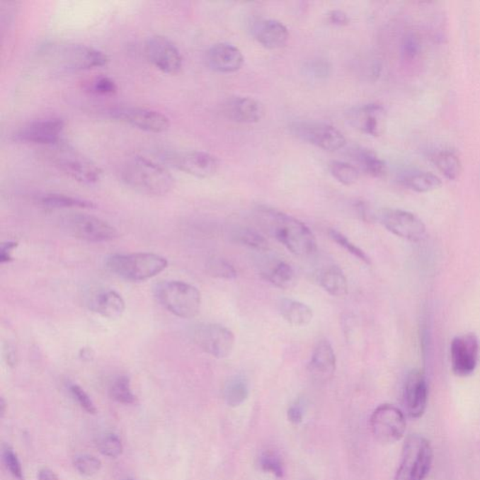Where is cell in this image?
I'll return each instance as SVG.
<instances>
[{"label":"cell","instance_id":"cell-16","mask_svg":"<svg viewBox=\"0 0 480 480\" xmlns=\"http://www.w3.org/2000/svg\"><path fill=\"white\" fill-rule=\"evenodd\" d=\"M166 159L179 171L199 178H211L219 167L218 159L205 152L170 153Z\"/></svg>","mask_w":480,"mask_h":480},{"label":"cell","instance_id":"cell-39","mask_svg":"<svg viewBox=\"0 0 480 480\" xmlns=\"http://www.w3.org/2000/svg\"><path fill=\"white\" fill-rule=\"evenodd\" d=\"M74 467L81 475L91 476L99 472L102 462L94 456H78L74 459Z\"/></svg>","mask_w":480,"mask_h":480},{"label":"cell","instance_id":"cell-12","mask_svg":"<svg viewBox=\"0 0 480 480\" xmlns=\"http://www.w3.org/2000/svg\"><path fill=\"white\" fill-rule=\"evenodd\" d=\"M478 337L468 333L454 338L450 345L451 369L459 377H467L476 371L479 361Z\"/></svg>","mask_w":480,"mask_h":480},{"label":"cell","instance_id":"cell-5","mask_svg":"<svg viewBox=\"0 0 480 480\" xmlns=\"http://www.w3.org/2000/svg\"><path fill=\"white\" fill-rule=\"evenodd\" d=\"M433 461L430 442L423 436L411 435L404 441L400 467L394 480H424Z\"/></svg>","mask_w":480,"mask_h":480},{"label":"cell","instance_id":"cell-46","mask_svg":"<svg viewBox=\"0 0 480 480\" xmlns=\"http://www.w3.org/2000/svg\"><path fill=\"white\" fill-rule=\"evenodd\" d=\"M287 416L289 421L292 422V423L299 424L302 421L303 409L299 403L295 404L289 407Z\"/></svg>","mask_w":480,"mask_h":480},{"label":"cell","instance_id":"cell-2","mask_svg":"<svg viewBox=\"0 0 480 480\" xmlns=\"http://www.w3.org/2000/svg\"><path fill=\"white\" fill-rule=\"evenodd\" d=\"M121 178L135 192L149 196L166 195L171 192L175 183L166 167L143 156H135L125 161Z\"/></svg>","mask_w":480,"mask_h":480},{"label":"cell","instance_id":"cell-37","mask_svg":"<svg viewBox=\"0 0 480 480\" xmlns=\"http://www.w3.org/2000/svg\"><path fill=\"white\" fill-rule=\"evenodd\" d=\"M328 234L329 238L333 240L334 242H336L341 247H343L344 250L348 251L349 253H351L355 258L360 260L361 262L365 263L367 265H371L370 257L360 247L355 245L351 240L347 239L343 234L334 229L329 231Z\"/></svg>","mask_w":480,"mask_h":480},{"label":"cell","instance_id":"cell-19","mask_svg":"<svg viewBox=\"0 0 480 480\" xmlns=\"http://www.w3.org/2000/svg\"><path fill=\"white\" fill-rule=\"evenodd\" d=\"M349 122L355 129L371 137H379L383 132L386 111L379 104H365L355 107L348 113Z\"/></svg>","mask_w":480,"mask_h":480},{"label":"cell","instance_id":"cell-8","mask_svg":"<svg viewBox=\"0 0 480 480\" xmlns=\"http://www.w3.org/2000/svg\"><path fill=\"white\" fill-rule=\"evenodd\" d=\"M371 429L379 443H396L406 432V418L397 407L392 404H382L372 413Z\"/></svg>","mask_w":480,"mask_h":480},{"label":"cell","instance_id":"cell-15","mask_svg":"<svg viewBox=\"0 0 480 480\" xmlns=\"http://www.w3.org/2000/svg\"><path fill=\"white\" fill-rule=\"evenodd\" d=\"M379 219L393 235L411 241L421 239L426 231L423 222L408 211L387 208L381 211Z\"/></svg>","mask_w":480,"mask_h":480},{"label":"cell","instance_id":"cell-48","mask_svg":"<svg viewBox=\"0 0 480 480\" xmlns=\"http://www.w3.org/2000/svg\"><path fill=\"white\" fill-rule=\"evenodd\" d=\"M38 480H59L57 478L56 474L48 469V468H43V469L40 470L39 474H38Z\"/></svg>","mask_w":480,"mask_h":480},{"label":"cell","instance_id":"cell-22","mask_svg":"<svg viewBox=\"0 0 480 480\" xmlns=\"http://www.w3.org/2000/svg\"><path fill=\"white\" fill-rule=\"evenodd\" d=\"M225 117L236 123L253 124L262 120L265 107L259 101L250 97H234L224 105Z\"/></svg>","mask_w":480,"mask_h":480},{"label":"cell","instance_id":"cell-43","mask_svg":"<svg viewBox=\"0 0 480 480\" xmlns=\"http://www.w3.org/2000/svg\"><path fill=\"white\" fill-rule=\"evenodd\" d=\"M2 455L3 461H4L6 467H7L11 475L20 480L23 479L21 464H20L19 459L13 450L10 447H5L3 448Z\"/></svg>","mask_w":480,"mask_h":480},{"label":"cell","instance_id":"cell-7","mask_svg":"<svg viewBox=\"0 0 480 480\" xmlns=\"http://www.w3.org/2000/svg\"><path fill=\"white\" fill-rule=\"evenodd\" d=\"M190 336L199 348L219 360L229 357L235 346V335L219 324H199L193 328Z\"/></svg>","mask_w":480,"mask_h":480},{"label":"cell","instance_id":"cell-31","mask_svg":"<svg viewBox=\"0 0 480 480\" xmlns=\"http://www.w3.org/2000/svg\"><path fill=\"white\" fill-rule=\"evenodd\" d=\"M224 395L228 406L231 407L241 406L247 400L248 396L247 382L240 377L230 379L225 384Z\"/></svg>","mask_w":480,"mask_h":480},{"label":"cell","instance_id":"cell-24","mask_svg":"<svg viewBox=\"0 0 480 480\" xmlns=\"http://www.w3.org/2000/svg\"><path fill=\"white\" fill-rule=\"evenodd\" d=\"M91 308L96 314L108 319H117L125 311V302L115 291H102L91 299Z\"/></svg>","mask_w":480,"mask_h":480},{"label":"cell","instance_id":"cell-29","mask_svg":"<svg viewBox=\"0 0 480 480\" xmlns=\"http://www.w3.org/2000/svg\"><path fill=\"white\" fill-rule=\"evenodd\" d=\"M354 158L360 166L367 175L372 178H381L386 176L387 164L381 160L372 150L363 149H355Z\"/></svg>","mask_w":480,"mask_h":480},{"label":"cell","instance_id":"cell-14","mask_svg":"<svg viewBox=\"0 0 480 480\" xmlns=\"http://www.w3.org/2000/svg\"><path fill=\"white\" fill-rule=\"evenodd\" d=\"M109 114L121 122L155 134L166 132L170 127L169 118L155 110L140 107H118L112 109Z\"/></svg>","mask_w":480,"mask_h":480},{"label":"cell","instance_id":"cell-50","mask_svg":"<svg viewBox=\"0 0 480 480\" xmlns=\"http://www.w3.org/2000/svg\"><path fill=\"white\" fill-rule=\"evenodd\" d=\"M126 480H134V479H126Z\"/></svg>","mask_w":480,"mask_h":480},{"label":"cell","instance_id":"cell-35","mask_svg":"<svg viewBox=\"0 0 480 480\" xmlns=\"http://www.w3.org/2000/svg\"><path fill=\"white\" fill-rule=\"evenodd\" d=\"M329 171L334 178L343 185H352L357 182L360 178V173L355 166L351 164L343 163V161H332L329 166Z\"/></svg>","mask_w":480,"mask_h":480},{"label":"cell","instance_id":"cell-6","mask_svg":"<svg viewBox=\"0 0 480 480\" xmlns=\"http://www.w3.org/2000/svg\"><path fill=\"white\" fill-rule=\"evenodd\" d=\"M52 160L60 171L80 183L96 184L102 179V169L96 164L65 144L55 149Z\"/></svg>","mask_w":480,"mask_h":480},{"label":"cell","instance_id":"cell-32","mask_svg":"<svg viewBox=\"0 0 480 480\" xmlns=\"http://www.w3.org/2000/svg\"><path fill=\"white\" fill-rule=\"evenodd\" d=\"M435 164L439 171L450 181L459 178L462 172V164L458 156L450 152H442L435 155Z\"/></svg>","mask_w":480,"mask_h":480},{"label":"cell","instance_id":"cell-30","mask_svg":"<svg viewBox=\"0 0 480 480\" xmlns=\"http://www.w3.org/2000/svg\"><path fill=\"white\" fill-rule=\"evenodd\" d=\"M404 186L416 193H430L442 186L441 179L429 172L412 173L403 178Z\"/></svg>","mask_w":480,"mask_h":480},{"label":"cell","instance_id":"cell-27","mask_svg":"<svg viewBox=\"0 0 480 480\" xmlns=\"http://www.w3.org/2000/svg\"><path fill=\"white\" fill-rule=\"evenodd\" d=\"M319 283L332 297H344L348 294V282L342 270L338 267H331L319 275Z\"/></svg>","mask_w":480,"mask_h":480},{"label":"cell","instance_id":"cell-10","mask_svg":"<svg viewBox=\"0 0 480 480\" xmlns=\"http://www.w3.org/2000/svg\"><path fill=\"white\" fill-rule=\"evenodd\" d=\"M144 54L156 68L167 74H176L183 67V57L168 38L155 35L144 43Z\"/></svg>","mask_w":480,"mask_h":480},{"label":"cell","instance_id":"cell-44","mask_svg":"<svg viewBox=\"0 0 480 480\" xmlns=\"http://www.w3.org/2000/svg\"><path fill=\"white\" fill-rule=\"evenodd\" d=\"M18 246L16 242L8 241L3 243L0 248V262L2 264L13 261V251Z\"/></svg>","mask_w":480,"mask_h":480},{"label":"cell","instance_id":"cell-20","mask_svg":"<svg viewBox=\"0 0 480 480\" xmlns=\"http://www.w3.org/2000/svg\"><path fill=\"white\" fill-rule=\"evenodd\" d=\"M337 360L333 347L326 340H321L312 352L308 371L311 377L317 382L328 381L336 371Z\"/></svg>","mask_w":480,"mask_h":480},{"label":"cell","instance_id":"cell-18","mask_svg":"<svg viewBox=\"0 0 480 480\" xmlns=\"http://www.w3.org/2000/svg\"><path fill=\"white\" fill-rule=\"evenodd\" d=\"M404 401L410 418L418 419L426 411L428 383L421 370H413L407 375L404 387Z\"/></svg>","mask_w":480,"mask_h":480},{"label":"cell","instance_id":"cell-21","mask_svg":"<svg viewBox=\"0 0 480 480\" xmlns=\"http://www.w3.org/2000/svg\"><path fill=\"white\" fill-rule=\"evenodd\" d=\"M207 63L213 71L221 74H232L242 67L244 57L235 45L218 43L208 49Z\"/></svg>","mask_w":480,"mask_h":480},{"label":"cell","instance_id":"cell-25","mask_svg":"<svg viewBox=\"0 0 480 480\" xmlns=\"http://www.w3.org/2000/svg\"><path fill=\"white\" fill-rule=\"evenodd\" d=\"M279 312L286 322L294 326H308L314 318V312L305 303L293 299H282L279 303Z\"/></svg>","mask_w":480,"mask_h":480},{"label":"cell","instance_id":"cell-34","mask_svg":"<svg viewBox=\"0 0 480 480\" xmlns=\"http://www.w3.org/2000/svg\"><path fill=\"white\" fill-rule=\"evenodd\" d=\"M232 236L236 242L244 245L246 247L261 251L268 250V240L261 234L256 230L251 229V228H238Z\"/></svg>","mask_w":480,"mask_h":480},{"label":"cell","instance_id":"cell-3","mask_svg":"<svg viewBox=\"0 0 480 480\" xmlns=\"http://www.w3.org/2000/svg\"><path fill=\"white\" fill-rule=\"evenodd\" d=\"M105 264L108 270L124 280L142 282L163 273L168 262L159 254L138 253L114 254L107 258Z\"/></svg>","mask_w":480,"mask_h":480},{"label":"cell","instance_id":"cell-36","mask_svg":"<svg viewBox=\"0 0 480 480\" xmlns=\"http://www.w3.org/2000/svg\"><path fill=\"white\" fill-rule=\"evenodd\" d=\"M208 274L214 278L222 280H234L236 277V270L233 265L222 258H211L207 264Z\"/></svg>","mask_w":480,"mask_h":480},{"label":"cell","instance_id":"cell-17","mask_svg":"<svg viewBox=\"0 0 480 480\" xmlns=\"http://www.w3.org/2000/svg\"><path fill=\"white\" fill-rule=\"evenodd\" d=\"M60 67L66 71H84L103 67L109 62L108 57L103 51L91 46L74 45L63 48L59 52Z\"/></svg>","mask_w":480,"mask_h":480},{"label":"cell","instance_id":"cell-28","mask_svg":"<svg viewBox=\"0 0 480 480\" xmlns=\"http://www.w3.org/2000/svg\"><path fill=\"white\" fill-rule=\"evenodd\" d=\"M37 203L45 208L59 210V208H95L94 203L74 196L62 193H46L37 198Z\"/></svg>","mask_w":480,"mask_h":480},{"label":"cell","instance_id":"cell-41","mask_svg":"<svg viewBox=\"0 0 480 480\" xmlns=\"http://www.w3.org/2000/svg\"><path fill=\"white\" fill-rule=\"evenodd\" d=\"M89 89L94 93L99 95H113L118 91L117 83L108 76L95 78L89 85Z\"/></svg>","mask_w":480,"mask_h":480},{"label":"cell","instance_id":"cell-9","mask_svg":"<svg viewBox=\"0 0 480 480\" xmlns=\"http://www.w3.org/2000/svg\"><path fill=\"white\" fill-rule=\"evenodd\" d=\"M64 224L71 235L84 241L107 242L118 236L115 227L89 214H71L65 219Z\"/></svg>","mask_w":480,"mask_h":480},{"label":"cell","instance_id":"cell-26","mask_svg":"<svg viewBox=\"0 0 480 480\" xmlns=\"http://www.w3.org/2000/svg\"><path fill=\"white\" fill-rule=\"evenodd\" d=\"M263 275L271 285L282 290L293 288L297 285V274L294 268L283 261L273 263Z\"/></svg>","mask_w":480,"mask_h":480},{"label":"cell","instance_id":"cell-38","mask_svg":"<svg viewBox=\"0 0 480 480\" xmlns=\"http://www.w3.org/2000/svg\"><path fill=\"white\" fill-rule=\"evenodd\" d=\"M259 467L265 472L273 474L278 479H282L285 473L282 459L273 451H265L260 456Z\"/></svg>","mask_w":480,"mask_h":480},{"label":"cell","instance_id":"cell-49","mask_svg":"<svg viewBox=\"0 0 480 480\" xmlns=\"http://www.w3.org/2000/svg\"><path fill=\"white\" fill-rule=\"evenodd\" d=\"M5 408H6L5 401L4 400H3V399H1V401H0V412H1V416H4Z\"/></svg>","mask_w":480,"mask_h":480},{"label":"cell","instance_id":"cell-11","mask_svg":"<svg viewBox=\"0 0 480 480\" xmlns=\"http://www.w3.org/2000/svg\"><path fill=\"white\" fill-rule=\"evenodd\" d=\"M297 137L328 152H336L346 144V139L335 127L325 123L297 122L291 126Z\"/></svg>","mask_w":480,"mask_h":480},{"label":"cell","instance_id":"cell-42","mask_svg":"<svg viewBox=\"0 0 480 480\" xmlns=\"http://www.w3.org/2000/svg\"><path fill=\"white\" fill-rule=\"evenodd\" d=\"M69 392H71L72 398L77 401V404L85 411L89 413H96L97 409L94 406L93 401H91V399L89 398V396L86 394L82 387L77 386V384H71L69 386Z\"/></svg>","mask_w":480,"mask_h":480},{"label":"cell","instance_id":"cell-23","mask_svg":"<svg viewBox=\"0 0 480 480\" xmlns=\"http://www.w3.org/2000/svg\"><path fill=\"white\" fill-rule=\"evenodd\" d=\"M253 34L257 42L265 48L280 49L289 39L287 28L277 20H262L254 25Z\"/></svg>","mask_w":480,"mask_h":480},{"label":"cell","instance_id":"cell-13","mask_svg":"<svg viewBox=\"0 0 480 480\" xmlns=\"http://www.w3.org/2000/svg\"><path fill=\"white\" fill-rule=\"evenodd\" d=\"M64 127L62 118H42L22 126L14 132L13 139L25 144H56L62 139Z\"/></svg>","mask_w":480,"mask_h":480},{"label":"cell","instance_id":"cell-1","mask_svg":"<svg viewBox=\"0 0 480 480\" xmlns=\"http://www.w3.org/2000/svg\"><path fill=\"white\" fill-rule=\"evenodd\" d=\"M260 214L274 238L295 256L307 257L316 251V239L304 222L270 208H263Z\"/></svg>","mask_w":480,"mask_h":480},{"label":"cell","instance_id":"cell-33","mask_svg":"<svg viewBox=\"0 0 480 480\" xmlns=\"http://www.w3.org/2000/svg\"><path fill=\"white\" fill-rule=\"evenodd\" d=\"M109 394L113 400L123 404H132L137 400L132 392L131 381L126 375H120L112 381L109 387Z\"/></svg>","mask_w":480,"mask_h":480},{"label":"cell","instance_id":"cell-45","mask_svg":"<svg viewBox=\"0 0 480 480\" xmlns=\"http://www.w3.org/2000/svg\"><path fill=\"white\" fill-rule=\"evenodd\" d=\"M419 50V43L415 37L410 36L406 38L404 43V53L407 57H413L418 54Z\"/></svg>","mask_w":480,"mask_h":480},{"label":"cell","instance_id":"cell-4","mask_svg":"<svg viewBox=\"0 0 480 480\" xmlns=\"http://www.w3.org/2000/svg\"><path fill=\"white\" fill-rule=\"evenodd\" d=\"M154 294L164 309L179 318L190 319L200 312V292L189 283L164 280L155 286Z\"/></svg>","mask_w":480,"mask_h":480},{"label":"cell","instance_id":"cell-47","mask_svg":"<svg viewBox=\"0 0 480 480\" xmlns=\"http://www.w3.org/2000/svg\"><path fill=\"white\" fill-rule=\"evenodd\" d=\"M329 21H331L333 25H340V27H342V25L348 24L349 18L344 11L336 10L332 11L331 14H329Z\"/></svg>","mask_w":480,"mask_h":480},{"label":"cell","instance_id":"cell-40","mask_svg":"<svg viewBox=\"0 0 480 480\" xmlns=\"http://www.w3.org/2000/svg\"><path fill=\"white\" fill-rule=\"evenodd\" d=\"M100 452L104 456L110 457V458H117L121 455L123 451L122 443L120 439L115 435H106L100 439L98 443Z\"/></svg>","mask_w":480,"mask_h":480}]
</instances>
